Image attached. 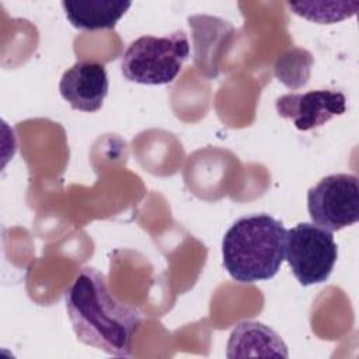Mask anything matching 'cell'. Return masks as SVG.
I'll use <instances>...</instances> for the list:
<instances>
[{
    "label": "cell",
    "mask_w": 359,
    "mask_h": 359,
    "mask_svg": "<svg viewBox=\"0 0 359 359\" xmlns=\"http://www.w3.org/2000/svg\"><path fill=\"white\" fill-rule=\"evenodd\" d=\"M66 310L79 341L114 356L132 353V338L142 316L119 302L108 289L105 276L84 266L66 292Z\"/></svg>",
    "instance_id": "6da1fadb"
},
{
    "label": "cell",
    "mask_w": 359,
    "mask_h": 359,
    "mask_svg": "<svg viewBox=\"0 0 359 359\" xmlns=\"http://www.w3.org/2000/svg\"><path fill=\"white\" fill-rule=\"evenodd\" d=\"M286 229L266 213L237 219L222 241L223 265L240 283L273 278L285 259Z\"/></svg>",
    "instance_id": "7a4b0ae2"
},
{
    "label": "cell",
    "mask_w": 359,
    "mask_h": 359,
    "mask_svg": "<svg viewBox=\"0 0 359 359\" xmlns=\"http://www.w3.org/2000/svg\"><path fill=\"white\" fill-rule=\"evenodd\" d=\"M189 56V42L184 31L170 35H143L132 41L121 57V70L126 80L161 86L171 83Z\"/></svg>",
    "instance_id": "3957f363"
},
{
    "label": "cell",
    "mask_w": 359,
    "mask_h": 359,
    "mask_svg": "<svg viewBox=\"0 0 359 359\" xmlns=\"http://www.w3.org/2000/svg\"><path fill=\"white\" fill-rule=\"evenodd\" d=\"M337 257L338 248L331 231L314 223H299L286 230L285 258L300 285L325 282Z\"/></svg>",
    "instance_id": "277c9868"
},
{
    "label": "cell",
    "mask_w": 359,
    "mask_h": 359,
    "mask_svg": "<svg viewBox=\"0 0 359 359\" xmlns=\"http://www.w3.org/2000/svg\"><path fill=\"white\" fill-rule=\"evenodd\" d=\"M307 209L314 224L338 231L359 220V187L353 174H331L307 192Z\"/></svg>",
    "instance_id": "5b68a950"
},
{
    "label": "cell",
    "mask_w": 359,
    "mask_h": 359,
    "mask_svg": "<svg viewBox=\"0 0 359 359\" xmlns=\"http://www.w3.org/2000/svg\"><path fill=\"white\" fill-rule=\"evenodd\" d=\"M345 95L339 91L313 90L289 93L276 100V112L293 122L299 130H310L346 111Z\"/></svg>",
    "instance_id": "8992f818"
},
{
    "label": "cell",
    "mask_w": 359,
    "mask_h": 359,
    "mask_svg": "<svg viewBox=\"0 0 359 359\" xmlns=\"http://www.w3.org/2000/svg\"><path fill=\"white\" fill-rule=\"evenodd\" d=\"M105 66L93 60H77L67 69L59 83V91L73 109L95 112L108 94Z\"/></svg>",
    "instance_id": "52a82bcc"
},
{
    "label": "cell",
    "mask_w": 359,
    "mask_h": 359,
    "mask_svg": "<svg viewBox=\"0 0 359 359\" xmlns=\"http://www.w3.org/2000/svg\"><path fill=\"white\" fill-rule=\"evenodd\" d=\"M125 0H63L62 7L70 24L83 31L112 29L129 10Z\"/></svg>",
    "instance_id": "ba28073f"
},
{
    "label": "cell",
    "mask_w": 359,
    "mask_h": 359,
    "mask_svg": "<svg viewBox=\"0 0 359 359\" xmlns=\"http://www.w3.org/2000/svg\"><path fill=\"white\" fill-rule=\"evenodd\" d=\"M287 356L286 345L269 327L257 321H243L231 332L227 344V356Z\"/></svg>",
    "instance_id": "9c48e42d"
},
{
    "label": "cell",
    "mask_w": 359,
    "mask_h": 359,
    "mask_svg": "<svg viewBox=\"0 0 359 359\" xmlns=\"http://www.w3.org/2000/svg\"><path fill=\"white\" fill-rule=\"evenodd\" d=\"M287 7L297 15L317 24H334L352 17L359 3H287Z\"/></svg>",
    "instance_id": "30bf717a"
}]
</instances>
